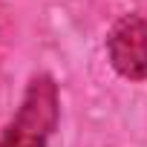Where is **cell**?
<instances>
[{"label": "cell", "instance_id": "obj_1", "mask_svg": "<svg viewBox=\"0 0 147 147\" xmlns=\"http://www.w3.org/2000/svg\"><path fill=\"white\" fill-rule=\"evenodd\" d=\"M58 124V87L49 75H40L29 84L26 98L6 127L0 147H46L52 130Z\"/></svg>", "mask_w": 147, "mask_h": 147}, {"label": "cell", "instance_id": "obj_2", "mask_svg": "<svg viewBox=\"0 0 147 147\" xmlns=\"http://www.w3.org/2000/svg\"><path fill=\"white\" fill-rule=\"evenodd\" d=\"M107 52L124 78L147 81V20L138 15L121 18L107 38Z\"/></svg>", "mask_w": 147, "mask_h": 147}]
</instances>
